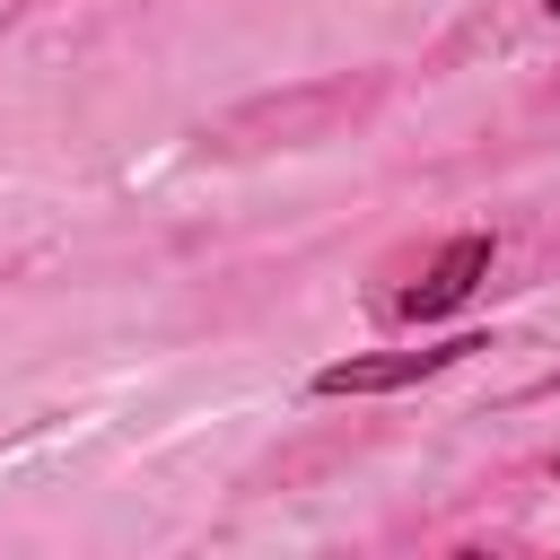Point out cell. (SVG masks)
I'll return each mask as SVG.
<instances>
[{
    "label": "cell",
    "mask_w": 560,
    "mask_h": 560,
    "mask_svg": "<svg viewBox=\"0 0 560 560\" xmlns=\"http://www.w3.org/2000/svg\"><path fill=\"white\" fill-rule=\"evenodd\" d=\"M472 350H490L481 332H455V341H420V350H368V359H324L306 385L324 394V402H341V394H402V385H429V376H446V368H464Z\"/></svg>",
    "instance_id": "1"
},
{
    "label": "cell",
    "mask_w": 560,
    "mask_h": 560,
    "mask_svg": "<svg viewBox=\"0 0 560 560\" xmlns=\"http://www.w3.org/2000/svg\"><path fill=\"white\" fill-rule=\"evenodd\" d=\"M490 262H499V245L481 236V228H464V236H446V254L402 289V324H438V315H455L481 280H490Z\"/></svg>",
    "instance_id": "2"
},
{
    "label": "cell",
    "mask_w": 560,
    "mask_h": 560,
    "mask_svg": "<svg viewBox=\"0 0 560 560\" xmlns=\"http://www.w3.org/2000/svg\"><path fill=\"white\" fill-rule=\"evenodd\" d=\"M542 9H551V18H560V0H542Z\"/></svg>",
    "instance_id": "3"
}]
</instances>
